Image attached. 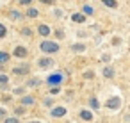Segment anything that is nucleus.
<instances>
[{"label": "nucleus", "instance_id": "nucleus-1", "mask_svg": "<svg viewBox=\"0 0 130 123\" xmlns=\"http://www.w3.org/2000/svg\"><path fill=\"white\" fill-rule=\"evenodd\" d=\"M41 50L45 54H55V52H59V45L54 43V41H43L41 43Z\"/></svg>", "mask_w": 130, "mask_h": 123}, {"label": "nucleus", "instance_id": "nucleus-2", "mask_svg": "<svg viewBox=\"0 0 130 123\" xmlns=\"http://www.w3.org/2000/svg\"><path fill=\"white\" fill-rule=\"evenodd\" d=\"M64 80V77L61 75V73H54V75H50L48 79H46V84H50V86H57V84H61Z\"/></svg>", "mask_w": 130, "mask_h": 123}, {"label": "nucleus", "instance_id": "nucleus-3", "mask_svg": "<svg viewBox=\"0 0 130 123\" xmlns=\"http://www.w3.org/2000/svg\"><path fill=\"white\" fill-rule=\"evenodd\" d=\"M30 71V66L29 64H22V66H16L14 70H13V73L14 75H27Z\"/></svg>", "mask_w": 130, "mask_h": 123}, {"label": "nucleus", "instance_id": "nucleus-4", "mask_svg": "<svg viewBox=\"0 0 130 123\" xmlns=\"http://www.w3.org/2000/svg\"><path fill=\"white\" fill-rule=\"evenodd\" d=\"M119 105H121V100H119L118 96H112V98L107 100V107H109V109H118Z\"/></svg>", "mask_w": 130, "mask_h": 123}, {"label": "nucleus", "instance_id": "nucleus-5", "mask_svg": "<svg viewBox=\"0 0 130 123\" xmlns=\"http://www.w3.org/2000/svg\"><path fill=\"white\" fill-rule=\"evenodd\" d=\"M27 54H29V52H27L25 47H16V48H14V55H16V57H27Z\"/></svg>", "mask_w": 130, "mask_h": 123}, {"label": "nucleus", "instance_id": "nucleus-6", "mask_svg": "<svg viewBox=\"0 0 130 123\" xmlns=\"http://www.w3.org/2000/svg\"><path fill=\"white\" fill-rule=\"evenodd\" d=\"M38 64H39L41 68H50V66L54 64V61H52V59H48V57H43V59H39V61H38Z\"/></svg>", "mask_w": 130, "mask_h": 123}, {"label": "nucleus", "instance_id": "nucleus-7", "mask_svg": "<svg viewBox=\"0 0 130 123\" xmlns=\"http://www.w3.org/2000/svg\"><path fill=\"white\" fill-rule=\"evenodd\" d=\"M66 114V109L64 107H55V109H52V116L54 118H59V116H64Z\"/></svg>", "mask_w": 130, "mask_h": 123}, {"label": "nucleus", "instance_id": "nucleus-8", "mask_svg": "<svg viewBox=\"0 0 130 123\" xmlns=\"http://www.w3.org/2000/svg\"><path fill=\"white\" fill-rule=\"evenodd\" d=\"M38 30H39V34H41V36H45V38L50 34V27H46V25H39V29H38Z\"/></svg>", "mask_w": 130, "mask_h": 123}, {"label": "nucleus", "instance_id": "nucleus-9", "mask_svg": "<svg viewBox=\"0 0 130 123\" xmlns=\"http://www.w3.org/2000/svg\"><path fill=\"white\" fill-rule=\"evenodd\" d=\"M34 102H36L34 96H23V98H22V103H23V105H34Z\"/></svg>", "mask_w": 130, "mask_h": 123}, {"label": "nucleus", "instance_id": "nucleus-10", "mask_svg": "<svg viewBox=\"0 0 130 123\" xmlns=\"http://www.w3.org/2000/svg\"><path fill=\"white\" fill-rule=\"evenodd\" d=\"M103 75L110 79V77L114 75V68H112V66H105V68H103Z\"/></svg>", "mask_w": 130, "mask_h": 123}, {"label": "nucleus", "instance_id": "nucleus-11", "mask_svg": "<svg viewBox=\"0 0 130 123\" xmlns=\"http://www.w3.org/2000/svg\"><path fill=\"white\" fill-rule=\"evenodd\" d=\"M80 118L86 119V121H91V119H93V114H91L89 111H82V112H80Z\"/></svg>", "mask_w": 130, "mask_h": 123}, {"label": "nucleus", "instance_id": "nucleus-12", "mask_svg": "<svg viewBox=\"0 0 130 123\" xmlns=\"http://www.w3.org/2000/svg\"><path fill=\"white\" fill-rule=\"evenodd\" d=\"M71 20H73V22H78V23H82V22L86 20V16H84V14H80V13H77V14H73V16H71Z\"/></svg>", "mask_w": 130, "mask_h": 123}, {"label": "nucleus", "instance_id": "nucleus-13", "mask_svg": "<svg viewBox=\"0 0 130 123\" xmlns=\"http://www.w3.org/2000/svg\"><path fill=\"white\" fill-rule=\"evenodd\" d=\"M71 50H73V52H84V50H86V45L77 43V45H73V47H71Z\"/></svg>", "mask_w": 130, "mask_h": 123}, {"label": "nucleus", "instance_id": "nucleus-14", "mask_svg": "<svg viewBox=\"0 0 130 123\" xmlns=\"http://www.w3.org/2000/svg\"><path fill=\"white\" fill-rule=\"evenodd\" d=\"M7 61H9V54L0 52V63H7Z\"/></svg>", "mask_w": 130, "mask_h": 123}, {"label": "nucleus", "instance_id": "nucleus-15", "mask_svg": "<svg viewBox=\"0 0 130 123\" xmlns=\"http://www.w3.org/2000/svg\"><path fill=\"white\" fill-rule=\"evenodd\" d=\"M103 6H107V7H118V4L112 2V0H103Z\"/></svg>", "mask_w": 130, "mask_h": 123}, {"label": "nucleus", "instance_id": "nucleus-16", "mask_svg": "<svg viewBox=\"0 0 130 123\" xmlns=\"http://www.w3.org/2000/svg\"><path fill=\"white\" fill-rule=\"evenodd\" d=\"M82 11H84V14H93V7L91 6H84Z\"/></svg>", "mask_w": 130, "mask_h": 123}, {"label": "nucleus", "instance_id": "nucleus-17", "mask_svg": "<svg viewBox=\"0 0 130 123\" xmlns=\"http://www.w3.org/2000/svg\"><path fill=\"white\" fill-rule=\"evenodd\" d=\"M7 80H9V79H7L6 75H0V86H6V84H7Z\"/></svg>", "mask_w": 130, "mask_h": 123}, {"label": "nucleus", "instance_id": "nucleus-18", "mask_svg": "<svg viewBox=\"0 0 130 123\" xmlns=\"http://www.w3.org/2000/svg\"><path fill=\"white\" fill-rule=\"evenodd\" d=\"M27 14H29L30 18H36V16H38V11H36V9H29V13H27Z\"/></svg>", "mask_w": 130, "mask_h": 123}, {"label": "nucleus", "instance_id": "nucleus-19", "mask_svg": "<svg viewBox=\"0 0 130 123\" xmlns=\"http://www.w3.org/2000/svg\"><path fill=\"white\" fill-rule=\"evenodd\" d=\"M6 32H7V30H6V27L0 23V38H4V36H6Z\"/></svg>", "mask_w": 130, "mask_h": 123}, {"label": "nucleus", "instance_id": "nucleus-20", "mask_svg": "<svg viewBox=\"0 0 130 123\" xmlns=\"http://www.w3.org/2000/svg\"><path fill=\"white\" fill-rule=\"evenodd\" d=\"M11 18H14V20L18 18V20H20V18H22V14H20V13H16V11H11Z\"/></svg>", "mask_w": 130, "mask_h": 123}, {"label": "nucleus", "instance_id": "nucleus-21", "mask_svg": "<svg viewBox=\"0 0 130 123\" xmlns=\"http://www.w3.org/2000/svg\"><path fill=\"white\" fill-rule=\"evenodd\" d=\"M91 107L93 109H98V100L96 98H91Z\"/></svg>", "mask_w": 130, "mask_h": 123}, {"label": "nucleus", "instance_id": "nucleus-22", "mask_svg": "<svg viewBox=\"0 0 130 123\" xmlns=\"http://www.w3.org/2000/svg\"><path fill=\"white\" fill-rule=\"evenodd\" d=\"M4 123H18V119H16V118H6Z\"/></svg>", "mask_w": 130, "mask_h": 123}, {"label": "nucleus", "instance_id": "nucleus-23", "mask_svg": "<svg viewBox=\"0 0 130 123\" xmlns=\"http://www.w3.org/2000/svg\"><path fill=\"white\" fill-rule=\"evenodd\" d=\"M29 86H39V79H34V80H30V82H29Z\"/></svg>", "mask_w": 130, "mask_h": 123}, {"label": "nucleus", "instance_id": "nucleus-24", "mask_svg": "<svg viewBox=\"0 0 130 123\" xmlns=\"http://www.w3.org/2000/svg\"><path fill=\"white\" fill-rule=\"evenodd\" d=\"M22 32H23V34H25V36H30V34H32V30H30V29H23V30H22Z\"/></svg>", "mask_w": 130, "mask_h": 123}, {"label": "nucleus", "instance_id": "nucleus-25", "mask_svg": "<svg viewBox=\"0 0 130 123\" xmlns=\"http://www.w3.org/2000/svg\"><path fill=\"white\" fill-rule=\"evenodd\" d=\"M0 118H6V109H0Z\"/></svg>", "mask_w": 130, "mask_h": 123}, {"label": "nucleus", "instance_id": "nucleus-26", "mask_svg": "<svg viewBox=\"0 0 130 123\" xmlns=\"http://www.w3.org/2000/svg\"><path fill=\"white\" fill-rule=\"evenodd\" d=\"M30 123H39V121H30Z\"/></svg>", "mask_w": 130, "mask_h": 123}]
</instances>
